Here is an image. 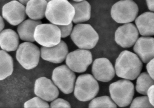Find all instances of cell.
Here are the masks:
<instances>
[{
  "mask_svg": "<svg viewBox=\"0 0 154 108\" xmlns=\"http://www.w3.org/2000/svg\"><path fill=\"white\" fill-rule=\"evenodd\" d=\"M40 50L42 59L54 63L63 62L69 53L67 45L62 40L55 46L50 47L42 46Z\"/></svg>",
  "mask_w": 154,
  "mask_h": 108,
  "instance_id": "obj_15",
  "label": "cell"
},
{
  "mask_svg": "<svg viewBox=\"0 0 154 108\" xmlns=\"http://www.w3.org/2000/svg\"><path fill=\"white\" fill-rule=\"evenodd\" d=\"M57 26L60 31L61 38H65L70 35L73 29L72 22L67 25Z\"/></svg>",
  "mask_w": 154,
  "mask_h": 108,
  "instance_id": "obj_28",
  "label": "cell"
},
{
  "mask_svg": "<svg viewBox=\"0 0 154 108\" xmlns=\"http://www.w3.org/2000/svg\"><path fill=\"white\" fill-rule=\"evenodd\" d=\"M75 14L74 8L68 0H53L48 2L45 17L55 25H67L72 22Z\"/></svg>",
  "mask_w": 154,
  "mask_h": 108,
  "instance_id": "obj_2",
  "label": "cell"
},
{
  "mask_svg": "<svg viewBox=\"0 0 154 108\" xmlns=\"http://www.w3.org/2000/svg\"><path fill=\"white\" fill-rule=\"evenodd\" d=\"M71 0L75 1V2H79L82 1L84 0Z\"/></svg>",
  "mask_w": 154,
  "mask_h": 108,
  "instance_id": "obj_34",
  "label": "cell"
},
{
  "mask_svg": "<svg viewBox=\"0 0 154 108\" xmlns=\"http://www.w3.org/2000/svg\"><path fill=\"white\" fill-rule=\"evenodd\" d=\"M89 107H116L117 105L109 96H104L93 99L90 103Z\"/></svg>",
  "mask_w": 154,
  "mask_h": 108,
  "instance_id": "obj_24",
  "label": "cell"
},
{
  "mask_svg": "<svg viewBox=\"0 0 154 108\" xmlns=\"http://www.w3.org/2000/svg\"><path fill=\"white\" fill-rule=\"evenodd\" d=\"M3 18L1 16L0 18V31L4 29L5 26V23Z\"/></svg>",
  "mask_w": 154,
  "mask_h": 108,
  "instance_id": "obj_32",
  "label": "cell"
},
{
  "mask_svg": "<svg viewBox=\"0 0 154 108\" xmlns=\"http://www.w3.org/2000/svg\"><path fill=\"white\" fill-rule=\"evenodd\" d=\"M138 11L137 5L133 0H121L112 5L110 13L112 18L116 22L125 24L134 20Z\"/></svg>",
  "mask_w": 154,
  "mask_h": 108,
  "instance_id": "obj_6",
  "label": "cell"
},
{
  "mask_svg": "<svg viewBox=\"0 0 154 108\" xmlns=\"http://www.w3.org/2000/svg\"><path fill=\"white\" fill-rule=\"evenodd\" d=\"M135 23L140 35H154V13L148 11L142 13L136 18Z\"/></svg>",
  "mask_w": 154,
  "mask_h": 108,
  "instance_id": "obj_17",
  "label": "cell"
},
{
  "mask_svg": "<svg viewBox=\"0 0 154 108\" xmlns=\"http://www.w3.org/2000/svg\"><path fill=\"white\" fill-rule=\"evenodd\" d=\"M133 83L126 79L118 80L111 83L109 86L111 97L118 106L125 107L130 105L134 94Z\"/></svg>",
  "mask_w": 154,
  "mask_h": 108,
  "instance_id": "obj_4",
  "label": "cell"
},
{
  "mask_svg": "<svg viewBox=\"0 0 154 108\" xmlns=\"http://www.w3.org/2000/svg\"><path fill=\"white\" fill-rule=\"evenodd\" d=\"M1 16L10 25L18 26L27 16L25 6L18 1H11L3 6Z\"/></svg>",
  "mask_w": 154,
  "mask_h": 108,
  "instance_id": "obj_11",
  "label": "cell"
},
{
  "mask_svg": "<svg viewBox=\"0 0 154 108\" xmlns=\"http://www.w3.org/2000/svg\"><path fill=\"white\" fill-rule=\"evenodd\" d=\"M153 85H154V80L147 72H143L137 78L135 90L140 94L147 95L148 89Z\"/></svg>",
  "mask_w": 154,
  "mask_h": 108,
  "instance_id": "obj_23",
  "label": "cell"
},
{
  "mask_svg": "<svg viewBox=\"0 0 154 108\" xmlns=\"http://www.w3.org/2000/svg\"><path fill=\"white\" fill-rule=\"evenodd\" d=\"M19 38L17 33L13 29H3L0 33L1 48L7 52L16 50L19 45Z\"/></svg>",
  "mask_w": 154,
  "mask_h": 108,
  "instance_id": "obj_18",
  "label": "cell"
},
{
  "mask_svg": "<svg viewBox=\"0 0 154 108\" xmlns=\"http://www.w3.org/2000/svg\"><path fill=\"white\" fill-rule=\"evenodd\" d=\"M75 74L67 65H63L53 70L52 79L57 87L63 93L69 94L73 91Z\"/></svg>",
  "mask_w": 154,
  "mask_h": 108,
  "instance_id": "obj_9",
  "label": "cell"
},
{
  "mask_svg": "<svg viewBox=\"0 0 154 108\" xmlns=\"http://www.w3.org/2000/svg\"><path fill=\"white\" fill-rule=\"evenodd\" d=\"M50 106L46 101L38 97H34L26 101L24 107H49Z\"/></svg>",
  "mask_w": 154,
  "mask_h": 108,
  "instance_id": "obj_26",
  "label": "cell"
},
{
  "mask_svg": "<svg viewBox=\"0 0 154 108\" xmlns=\"http://www.w3.org/2000/svg\"><path fill=\"white\" fill-rule=\"evenodd\" d=\"M46 0L48 2L49 1H52V0Z\"/></svg>",
  "mask_w": 154,
  "mask_h": 108,
  "instance_id": "obj_35",
  "label": "cell"
},
{
  "mask_svg": "<svg viewBox=\"0 0 154 108\" xmlns=\"http://www.w3.org/2000/svg\"><path fill=\"white\" fill-rule=\"evenodd\" d=\"M146 68L147 72L154 80V58L147 63Z\"/></svg>",
  "mask_w": 154,
  "mask_h": 108,
  "instance_id": "obj_29",
  "label": "cell"
},
{
  "mask_svg": "<svg viewBox=\"0 0 154 108\" xmlns=\"http://www.w3.org/2000/svg\"><path fill=\"white\" fill-rule=\"evenodd\" d=\"M147 96L150 103L154 107V85H152L148 89Z\"/></svg>",
  "mask_w": 154,
  "mask_h": 108,
  "instance_id": "obj_30",
  "label": "cell"
},
{
  "mask_svg": "<svg viewBox=\"0 0 154 108\" xmlns=\"http://www.w3.org/2000/svg\"><path fill=\"white\" fill-rule=\"evenodd\" d=\"M92 61L91 51L80 48L69 53L66 59V65L72 71L77 73L85 72Z\"/></svg>",
  "mask_w": 154,
  "mask_h": 108,
  "instance_id": "obj_10",
  "label": "cell"
},
{
  "mask_svg": "<svg viewBox=\"0 0 154 108\" xmlns=\"http://www.w3.org/2000/svg\"><path fill=\"white\" fill-rule=\"evenodd\" d=\"M48 3L46 0H30L25 5L27 16L33 20L43 19L45 17Z\"/></svg>",
  "mask_w": 154,
  "mask_h": 108,
  "instance_id": "obj_20",
  "label": "cell"
},
{
  "mask_svg": "<svg viewBox=\"0 0 154 108\" xmlns=\"http://www.w3.org/2000/svg\"><path fill=\"white\" fill-rule=\"evenodd\" d=\"M42 23L41 20L31 19L25 20L17 26V33L20 38L26 42H33L35 40L34 33L36 27Z\"/></svg>",
  "mask_w": 154,
  "mask_h": 108,
  "instance_id": "obj_19",
  "label": "cell"
},
{
  "mask_svg": "<svg viewBox=\"0 0 154 108\" xmlns=\"http://www.w3.org/2000/svg\"><path fill=\"white\" fill-rule=\"evenodd\" d=\"M139 32L137 27L131 23H125L119 26L115 34L116 43L125 48L134 45L138 39Z\"/></svg>",
  "mask_w": 154,
  "mask_h": 108,
  "instance_id": "obj_12",
  "label": "cell"
},
{
  "mask_svg": "<svg viewBox=\"0 0 154 108\" xmlns=\"http://www.w3.org/2000/svg\"><path fill=\"white\" fill-rule=\"evenodd\" d=\"M99 90V84L95 78L89 74L79 76L76 80L74 94L78 100L86 102L94 99Z\"/></svg>",
  "mask_w": 154,
  "mask_h": 108,
  "instance_id": "obj_5",
  "label": "cell"
},
{
  "mask_svg": "<svg viewBox=\"0 0 154 108\" xmlns=\"http://www.w3.org/2000/svg\"><path fill=\"white\" fill-rule=\"evenodd\" d=\"M74 7L75 14L72 22L75 24L80 23L89 20L91 18V7L86 0L76 2L69 1Z\"/></svg>",
  "mask_w": 154,
  "mask_h": 108,
  "instance_id": "obj_21",
  "label": "cell"
},
{
  "mask_svg": "<svg viewBox=\"0 0 154 108\" xmlns=\"http://www.w3.org/2000/svg\"><path fill=\"white\" fill-rule=\"evenodd\" d=\"M148 9L154 12V0H146Z\"/></svg>",
  "mask_w": 154,
  "mask_h": 108,
  "instance_id": "obj_31",
  "label": "cell"
},
{
  "mask_svg": "<svg viewBox=\"0 0 154 108\" xmlns=\"http://www.w3.org/2000/svg\"><path fill=\"white\" fill-rule=\"evenodd\" d=\"M92 72L96 80L103 82H107L112 80L116 73L111 63L104 57L97 58L94 61Z\"/></svg>",
  "mask_w": 154,
  "mask_h": 108,
  "instance_id": "obj_14",
  "label": "cell"
},
{
  "mask_svg": "<svg viewBox=\"0 0 154 108\" xmlns=\"http://www.w3.org/2000/svg\"><path fill=\"white\" fill-rule=\"evenodd\" d=\"M30 0H18L20 2L25 5H26L27 3Z\"/></svg>",
  "mask_w": 154,
  "mask_h": 108,
  "instance_id": "obj_33",
  "label": "cell"
},
{
  "mask_svg": "<svg viewBox=\"0 0 154 108\" xmlns=\"http://www.w3.org/2000/svg\"><path fill=\"white\" fill-rule=\"evenodd\" d=\"M130 107H154L150 103L147 95L137 97L133 99Z\"/></svg>",
  "mask_w": 154,
  "mask_h": 108,
  "instance_id": "obj_25",
  "label": "cell"
},
{
  "mask_svg": "<svg viewBox=\"0 0 154 108\" xmlns=\"http://www.w3.org/2000/svg\"><path fill=\"white\" fill-rule=\"evenodd\" d=\"M41 56L40 50L32 42H25L20 44L16 50L17 60L24 69L30 70L38 64Z\"/></svg>",
  "mask_w": 154,
  "mask_h": 108,
  "instance_id": "obj_7",
  "label": "cell"
},
{
  "mask_svg": "<svg viewBox=\"0 0 154 108\" xmlns=\"http://www.w3.org/2000/svg\"><path fill=\"white\" fill-rule=\"evenodd\" d=\"M51 107H70L71 105L66 100L60 98H56L51 102Z\"/></svg>",
  "mask_w": 154,
  "mask_h": 108,
  "instance_id": "obj_27",
  "label": "cell"
},
{
  "mask_svg": "<svg viewBox=\"0 0 154 108\" xmlns=\"http://www.w3.org/2000/svg\"><path fill=\"white\" fill-rule=\"evenodd\" d=\"M143 66L142 62L136 54L124 50L120 53L116 60L115 72L120 78L134 80L140 74Z\"/></svg>",
  "mask_w": 154,
  "mask_h": 108,
  "instance_id": "obj_1",
  "label": "cell"
},
{
  "mask_svg": "<svg viewBox=\"0 0 154 108\" xmlns=\"http://www.w3.org/2000/svg\"><path fill=\"white\" fill-rule=\"evenodd\" d=\"M14 69L13 61L7 52L0 51V80H3L12 74Z\"/></svg>",
  "mask_w": 154,
  "mask_h": 108,
  "instance_id": "obj_22",
  "label": "cell"
},
{
  "mask_svg": "<svg viewBox=\"0 0 154 108\" xmlns=\"http://www.w3.org/2000/svg\"><path fill=\"white\" fill-rule=\"evenodd\" d=\"M70 37L78 48L87 50L93 48L99 39L98 34L91 25L81 23L74 27Z\"/></svg>",
  "mask_w": 154,
  "mask_h": 108,
  "instance_id": "obj_3",
  "label": "cell"
},
{
  "mask_svg": "<svg viewBox=\"0 0 154 108\" xmlns=\"http://www.w3.org/2000/svg\"><path fill=\"white\" fill-rule=\"evenodd\" d=\"M133 50L143 63H147L154 58V38L140 37L134 45Z\"/></svg>",
  "mask_w": 154,
  "mask_h": 108,
  "instance_id": "obj_16",
  "label": "cell"
},
{
  "mask_svg": "<svg viewBox=\"0 0 154 108\" xmlns=\"http://www.w3.org/2000/svg\"><path fill=\"white\" fill-rule=\"evenodd\" d=\"M35 41L42 46L50 47L58 44L61 35L58 26L51 23H41L36 27L34 35Z\"/></svg>",
  "mask_w": 154,
  "mask_h": 108,
  "instance_id": "obj_8",
  "label": "cell"
},
{
  "mask_svg": "<svg viewBox=\"0 0 154 108\" xmlns=\"http://www.w3.org/2000/svg\"><path fill=\"white\" fill-rule=\"evenodd\" d=\"M34 92L37 97L47 102L52 101L59 95L57 86L51 80L45 77H40L36 80Z\"/></svg>",
  "mask_w": 154,
  "mask_h": 108,
  "instance_id": "obj_13",
  "label": "cell"
}]
</instances>
